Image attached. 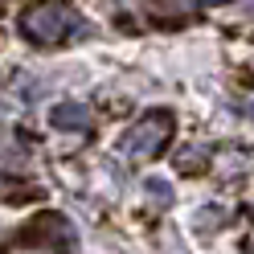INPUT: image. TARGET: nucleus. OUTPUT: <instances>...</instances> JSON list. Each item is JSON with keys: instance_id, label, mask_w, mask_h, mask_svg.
<instances>
[{"instance_id": "39448f33", "label": "nucleus", "mask_w": 254, "mask_h": 254, "mask_svg": "<svg viewBox=\"0 0 254 254\" xmlns=\"http://www.w3.org/2000/svg\"><path fill=\"white\" fill-rule=\"evenodd\" d=\"M250 115H254V107H250Z\"/></svg>"}, {"instance_id": "f03ea898", "label": "nucleus", "mask_w": 254, "mask_h": 254, "mask_svg": "<svg viewBox=\"0 0 254 254\" xmlns=\"http://www.w3.org/2000/svg\"><path fill=\"white\" fill-rule=\"evenodd\" d=\"M172 127H177L172 111L156 107V111H148L139 123H131V127L119 135V152L127 156V160H152V156H160L164 144L172 139Z\"/></svg>"}, {"instance_id": "f257e3e1", "label": "nucleus", "mask_w": 254, "mask_h": 254, "mask_svg": "<svg viewBox=\"0 0 254 254\" xmlns=\"http://www.w3.org/2000/svg\"><path fill=\"white\" fill-rule=\"evenodd\" d=\"M78 29V12L66 0H41L21 17V33L33 45H62Z\"/></svg>"}, {"instance_id": "20e7f679", "label": "nucleus", "mask_w": 254, "mask_h": 254, "mask_svg": "<svg viewBox=\"0 0 254 254\" xmlns=\"http://www.w3.org/2000/svg\"><path fill=\"white\" fill-rule=\"evenodd\" d=\"M144 185H148V197H152V201H160V205H168V201H172V189H168V181L152 177V181H144Z\"/></svg>"}, {"instance_id": "7ed1b4c3", "label": "nucleus", "mask_w": 254, "mask_h": 254, "mask_svg": "<svg viewBox=\"0 0 254 254\" xmlns=\"http://www.w3.org/2000/svg\"><path fill=\"white\" fill-rule=\"evenodd\" d=\"M50 123L58 127V131H86L90 111L82 103H54L50 107Z\"/></svg>"}]
</instances>
